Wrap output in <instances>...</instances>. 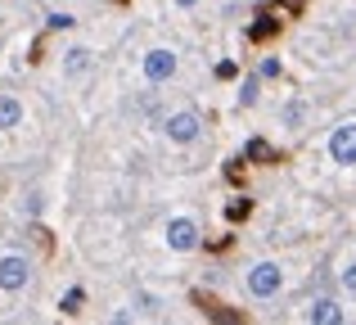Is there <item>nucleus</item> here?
<instances>
[{"instance_id":"7ed1b4c3","label":"nucleus","mask_w":356,"mask_h":325,"mask_svg":"<svg viewBox=\"0 0 356 325\" xmlns=\"http://www.w3.org/2000/svg\"><path fill=\"white\" fill-rule=\"evenodd\" d=\"M163 136L172 145H194L203 136V118L194 113V109H176V113L163 118Z\"/></svg>"},{"instance_id":"ddd939ff","label":"nucleus","mask_w":356,"mask_h":325,"mask_svg":"<svg viewBox=\"0 0 356 325\" xmlns=\"http://www.w3.org/2000/svg\"><path fill=\"white\" fill-rule=\"evenodd\" d=\"M261 77H280V59H261Z\"/></svg>"},{"instance_id":"6e6552de","label":"nucleus","mask_w":356,"mask_h":325,"mask_svg":"<svg viewBox=\"0 0 356 325\" xmlns=\"http://www.w3.org/2000/svg\"><path fill=\"white\" fill-rule=\"evenodd\" d=\"M86 72H90V50L86 45H68V50H63V77L77 81V77H86Z\"/></svg>"},{"instance_id":"20e7f679","label":"nucleus","mask_w":356,"mask_h":325,"mask_svg":"<svg viewBox=\"0 0 356 325\" xmlns=\"http://www.w3.org/2000/svg\"><path fill=\"white\" fill-rule=\"evenodd\" d=\"M32 285V257L5 253L0 257V294H23Z\"/></svg>"},{"instance_id":"9b49d317","label":"nucleus","mask_w":356,"mask_h":325,"mask_svg":"<svg viewBox=\"0 0 356 325\" xmlns=\"http://www.w3.org/2000/svg\"><path fill=\"white\" fill-rule=\"evenodd\" d=\"M339 280H343V290H348V294H356V257L339 271Z\"/></svg>"},{"instance_id":"f8f14e48","label":"nucleus","mask_w":356,"mask_h":325,"mask_svg":"<svg viewBox=\"0 0 356 325\" xmlns=\"http://www.w3.org/2000/svg\"><path fill=\"white\" fill-rule=\"evenodd\" d=\"M63 312H81V290H72L68 299H63Z\"/></svg>"},{"instance_id":"39448f33","label":"nucleus","mask_w":356,"mask_h":325,"mask_svg":"<svg viewBox=\"0 0 356 325\" xmlns=\"http://www.w3.org/2000/svg\"><path fill=\"white\" fill-rule=\"evenodd\" d=\"M163 239H167L172 253H194V248H199V221L194 217H167Z\"/></svg>"},{"instance_id":"4468645a","label":"nucleus","mask_w":356,"mask_h":325,"mask_svg":"<svg viewBox=\"0 0 356 325\" xmlns=\"http://www.w3.org/2000/svg\"><path fill=\"white\" fill-rule=\"evenodd\" d=\"M50 27H72V14H50Z\"/></svg>"},{"instance_id":"9d476101","label":"nucleus","mask_w":356,"mask_h":325,"mask_svg":"<svg viewBox=\"0 0 356 325\" xmlns=\"http://www.w3.org/2000/svg\"><path fill=\"white\" fill-rule=\"evenodd\" d=\"M257 90H261V72H257V77H243V86H239V109L257 104Z\"/></svg>"},{"instance_id":"2eb2a0df","label":"nucleus","mask_w":356,"mask_h":325,"mask_svg":"<svg viewBox=\"0 0 356 325\" xmlns=\"http://www.w3.org/2000/svg\"><path fill=\"white\" fill-rule=\"evenodd\" d=\"M172 5H181V9H190V5H199V0H172Z\"/></svg>"},{"instance_id":"f03ea898","label":"nucleus","mask_w":356,"mask_h":325,"mask_svg":"<svg viewBox=\"0 0 356 325\" xmlns=\"http://www.w3.org/2000/svg\"><path fill=\"white\" fill-rule=\"evenodd\" d=\"M243 285H248L252 299H275V294L284 290V267L280 262H252L248 276H243Z\"/></svg>"},{"instance_id":"423d86ee","label":"nucleus","mask_w":356,"mask_h":325,"mask_svg":"<svg viewBox=\"0 0 356 325\" xmlns=\"http://www.w3.org/2000/svg\"><path fill=\"white\" fill-rule=\"evenodd\" d=\"M330 159L343 163V167H356V122L334 127V136H330Z\"/></svg>"},{"instance_id":"f257e3e1","label":"nucleus","mask_w":356,"mask_h":325,"mask_svg":"<svg viewBox=\"0 0 356 325\" xmlns=\"http://www.w3.org/2000/svg\"><path fill=\"white\" fill-rule=\"evenodd\" d=\"M176 68H181V54H176L172 45H154V50H145V59H140V72H145L149 86H163V81H172Z\"/></svg>"},{"instance_id":"1a4fd4ad","label":"nucleus","mask_w":356,"mask_h":325,"mask_svg":"<svg viewBox=\"0 0 356 325\" xmlns=\"http://www.w3.org/2000/svg\"><path fill=\"white\" fill-rule=\"evenodd\" d=\"M18 127H23V100L0 95V132H18Z\"/></svg>"},{"instance_id":"0eeeda50","label":"nucleus","mask_w":356,"mask_h":325,"mask_svg":"<svg viewBox=\"0 0 356 325\" xmlns=\"http://www.w3.org/2000/svg\"><path fill=\"white\" fill-rule=\"evenodd\" d=\"M307 321H312V325H343V321H348V312H343L339 299H312Z\"/></svg>"}]
</instances>
